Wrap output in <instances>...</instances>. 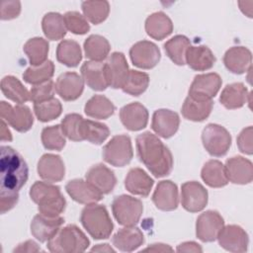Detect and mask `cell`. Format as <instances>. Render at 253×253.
I'll list each match as a JSON object with an SVG mask.
<instances>
[{
	"label": "cell",
	"instance_id": "41",
	"mask_svg": "<svg viewBox=\"0 0 253 253\" xmlns=\"http://www.w3.org/2000/svg\"><path fill=\"white\" fill-rule=\"evenodd\" d=\"M109 134L110 129L107 125L91 120H83L81 126L83 140H87L93 144H102L108 138Z\"/></svg>",
	"mask_w": 253,
	"mask_h": 253
},
{
	"label": "cell",
	"instance_id": "40",
	"mask_svg": "<svg viewBox=\"0 0 253 253\" xmlns=\"http://www.w3.org/2000/svg\"><path fill=\"white\" fill-rule=\"evenodd\" d=\"M190 46V40L183 35H177L164 43L166 54L177 65L186 63V53Z\"/></svg>",
	"mask_w": 253,
	"mask_h": 253
},
{
	"label": "cell",
	"instance_id": "7",
	"mask_svg": "<svg viewBox=\"0 0 253 253\" xmlns=\"http://www.w3.org/2000/svg\"><path fill=\"white\" fill-rule=\"evenodd\" d=\"M102 154L104 160L113 166L124 167L127 165L133 156L130 137L126 134L115 135L103 147Z\"/></svg>",
	"mask_w": 253,
	"mask_h": 253
},
{
	"label": "cell",
	"instance_id": "28",
	"mask_svg": "<svg viewBox=\"0 0 253 253\" xmlns=\"http://www.w3.org/2000/svg\"><path fill=\"white\" fill-rule=\"evenodd\" d=\"M154 181L141 168H131L125 179L126 189L140 197H147L153 187Z\"/></svg>",
	"mask_w": 253,
	"mask_h": 253
},
{
	"label": "cell",
	"instance_id": "6",
	"mask_svg": "<svg viewBox=\"0 0 253 253\" xmlns=\"http://www.w3.org/2000/svg\"><path fill=\"white\" fill-rule=\"evenodd\" d=\"M112 211L120 224L132 226L139 221L143 211V205L136 198L128 195H121L114 199Z\"/></svg>",
	"mask_w": 253,
	"mask_h": 253
},
{
	"label": "cell",
	"instance_id": "39",
	"mask_svg": "<svg viewBox=\"0 0 253 253\" xmlns=\"http://www.w3.org/2000/svg\"><path fill=\"white\" fill-rule=\"evenodd\" d=\"M24 52L29 58L32 66H38L44 63L47 60L48 54V42L46 40L37 37L30 39L24 44Z\"/></svg>",
	"mask_w": 253,
	"mask_h": 253
},
{
	"label": "cell",
	"instance_id": "29",
	"mask_svg": "<svg viewBox=\"0 0 253 253\" xmlns=\"http://www.w3.org/2000/svg\"><path fill=\"white\" fill-rule=\"evenodd\" d=\"M212 101L188 96L182 106L181 112L185 119L193 122H203L212 110Z\"/></svg>",
	"mask_w": 253,
	"mask_h": 253
},
{
	"label": "cell",
	"instance_id": "50",
	"mask_svg": "<svg viewBox=\"0 0 253 253\" xmlns=\"http://www.w3.org/2000/svg\"><path fill=\"white\" fill-rule=\"evenodd\" d=\"M252 126H249L242 129L237 137V146L242 153L251 155L253 153V143H252Z\"/></svg>",
	"mask_w": 253,
	"mask_h": 253
},
{
	"label": "cell",
	"instance_id": "53",
	"mask_svg": "<svg viewBox=\"0 0 253 253\" xmlns=\"http://www.w3.org/2000/svg\"><path fill=\"white\" fill-rule=\"evenodd\" d=\"M176 250L178 252H202L203 251L202 247L194 241H188V242L181 243L180 245H178Z\"/></svg>",
	"mask_w": 253,
	"mask_h": 253
},
{
	"label": "cell",
	"instance_id": "10",
	"mask_svg": "<svg viewBox=\"0 0 253 253\" xmlns=\"http://www.w3.org/2000/svg\"><path fill=\"white\" fill-rule=\"evenodd\" d=\"M129 56L133 65L142 69H151L159 62L161 54L154 42L140 41L130 47Z\"/></svg>",
	"mask_w": 253,
	"mask_h": 253
},
{
	"label": "cell",
	"instance_id": "15",
	"mask_svg": "<svg viewBox=\"0 0 253 253\" xmlns=\"http://www.w3.org/2000/svg\"><path fill=\"white\" fill-rule=\"evenodd\" d=\"M224 169L228 181L233 184L245 185L253 180V164L242 156H233L227 159Z\"/></svg>",
	"mask_w": 253,
	"mask_h": 253
},
{
	"label": "cell",
	"instance_id": "4",
	"mask_svg": "<svg viewBox=\"0 0 253 253\" xmlns=\"http://www.w3.org/2000/svg\"><path fill=\"white\" fill-rule=\"evenodd\" d=\"M90 244L88 237L75 224H68L47 241V249L53 253H77L85 251Z\"/></svg>",
	"mask_w": 253,
	"mask_h": 253
},
{
	"label": "cell",
	"instance_id": "36",
	"mask_svg": "<svg viewBox=\"0 0 253 253\" xmlns=\"http://www.w3.org/2000/svg\"><path fill=\"white\" fill-rule=\"evenodd\" d=\"M114 104L103 95H95L91 97L84 107V112L88 117L105 120L115 113Z\"/></svg>",
	"mask_w": 253,
	"mask_h": 253
},
{
	"label": "cell",
	"instance_id": "20",
	"mask_svg": "<svg viewBox=\"0 0 253 253\" xmlns=\"http://www.w3.org/2000/svg\"><path fill=\"white\" fill-rule=\"evenodd\" d=\"M120 119L124 126L128 130H140L147 126L148 111L142 104L133 102L121 109Z\"/></svg>",
	"mask_w": 253,
	"mask_h": 253
},
{
	"label": "cell",
	"instance_id": "46",
	"mask_svg": "<svg viewBox=\"0 0 253 253\" xmlns=\"http://www.w3.org/2000/svg\"><path fill=\"white\" fill-rule=\"evenodd\" d=\"M42 142L48 150L60 151L65 146V135L58 125L46 126L42 131Z\"/></svg>",
	"mask_w": 253,
	"mask_h": 253
},
{
	"label": "cell",
	"instance_id": "8",
	"mask_svg": "<svg viewBox=\"0 0 253 253\" xmlns=\"http://www.w3.org/2000/svg\"><path fill=\"white\" fill-rule=\"evenodd\" d=\"M202 141L206 150L215 157L223 156L231 145V135L222 126L209 124L203 129Z\"/></svg>",
	"mask_w": 253,
	"mask_h": 253
},
{
	"label": "cell",
	"instance_id": "19",
	"mask_svg": "<svg viewBox=\"0 0 253 253\" xmlns=\"http://www.w3.org/2000/svg\"><path fill=\"white\" fill-rule=\"evenodd\" d=\"M106 71L109 87L122 89L129 71L125 54L119 51L113 52L106 62Z\"/></svg>",
	"mask_w": 253,
	"mask_h": 253
},
{
	"label": "cell",
	"instance_id": "26",
	"mask_svg": "<svg viewBox=\"0 0 253 253\" xmlns=\"http://www.w3.org/2000/svg\"><path fill=\"white\" fill-rule=\"evenodd\" d=\"M112 242L120 251L131 252L143 244L144 236L141 230L134 225L126 226L114 234Z\"/></svg>",
	"mask_w": 253,
	"mask_h": 253
},
{
	"label": "cell",
	"instance_id": "14",
	"mask_svg": "<svg viewBox=\"0 0 253 253\" xmlns=\"http://www.w3.org/2000/svg\"><path fill=\"white\" fill-rule=\"evenodd\" d=\"M222 80L217 73L211 72L196 75L189 89V96L211 100L219 91Z\"/></svg>",
	"mask_w": 253,
	"mask_h": 253
},
{
	"label": "cell",
	"instance_id": "13",
	"mask_svg": "<svg viewBox=\"0 0 253 253\" xmlns=\"http://www.w3.org/2000/svg\"><path fill=\"white\" fill-rule=\"evenodd\" d=\"M218 244L225 250L235 253L247 251L249 238L247 232L239 225H225L219 231Z\"/></svg>",
	"mask_w": 253,
	"mask_h": 253
},
{
	"label": "cell",
	"instance_id": "23",
	"mask_svg": "<svg viewBox=\"0 0 253 253\" xmlns=\"http://www.w3.org/2000/svg\"><path fill=\"white\" fill-rule=\"evenodd\" d=\"M37 169L39 176L48 183L61 181L65 174V167L61 157L51 153L43 154L40 158Z\"/></svg>",
	"mask_w": 253,
	"mask_h": 253
},
{
	"label": "cell",
	"instance_id": "37",
	"mask_svg": "<svg viewBox=\"0 0 253 253\" xmlns=\"http://www.w3.org/2000/svg\"><path fill=\"white\" fill-rule=\"evenodd\" d=\"M57 60L68 66L76 67L82 59V51L77 42L72 40H63L56 48Z\"/></svg>",
	"mask_w": 253,
	"mask_h": 253
},
{
	"label": "cell",
	"instance_id": "9",
	"mask_svg": "<svg viewBox=\"0 0 253 253\" xmlns=\"http://www.w3.org/2000/svg\"><path fill=\"white\" fill-rule=\"evenodd\" d=\"M0 114L1 119L19 132H26L33 126L34 116L30 108L23 104L13 107L9 103L1 101Z\"/></svg>",
	"mask_w": 253,
	"mask_h": 253
},
{
	"label": "cell",
	"instance_id": "54",
	"mask_svg": "<svg viewBox=\"0 0 253 253\" xmlns=\"http://www.w3.org/2000/svg\"><path fill=\"white\" fill-rule=\"evenodd\" d=\"M143 251H154V252H165V251H173V249L167 245V244H162V243H155L150 245L149 247L143 249Z\"/></svg>",
	"mask_w": 253,
	"mask_h": 253
},
{
	"label": "cell",
	"instance_id": "22",
	"mask_svg": "<svg viewBox=\"0 0 253 253\" xmlns=\"http://www.w3.org/2000/svg\"><path fill=\"white\" fill-rule=\"evenodd\" d=\"M180 125V118L177 113L168 109H159L153 113L151 127L156 134L163 138L173 136Z\"/></svg>",
	"mask_w": 253,
	"mask_h": 253
},
{
	"label": "cell",
	"instance_id": "33",
	"mask_svg": "<svg viewBox=\"0 0 253 253\" xmlns=\"http://www.w3.org/2000/svg\"><path fill=\"white\" fill-rule=\"evenodd\" d=\"M201 177L203 181L211 188H221L228 183L224 165L215 159L206 162L202 168Z\"/></svg>",
	"mask_w": 253,
	"mask_h": 253
},
{
	"label": "cell",
	"instance_id": "42",
	"mask_svg": "<svg viewBox=\"0 0 253 253\" xmlns=\"http://www.w3.org/2000/svg\"><path fill=\"white\" fill-rule=\"evenodd\" d=\"M54 73V64L51 60L38 66H30L23 73L24 80L32 85H38L50 80Z\"/></svg>",
	"mask_w": 253,
	"mask_h": 253
},
{
	"label": "cell",
	"instance_id": "21",
	"mask_svg": "<svg viewBox=\"0 0 253 253\" xmlns=\"http://www.w3.org/2000/svg\"><path fill=\"white\" fill-rule=\"evenodd\" d=\"M81 77L95 91H104L109 87L106 63L102 61H85L81 66Z\"/></svg>",
	"mask_w": 253,
	"mask_h": 253
},
{
	"label": "cell",
	"instance_id": "5",
	"mask_svg": "<svg viewBox=\"0 0 253 253\" xmlns=\"http://www.w3.org/2000/svg\"><path fill=\"white\" fill-rule=\"evenodd\" d=\"M80 221L87 232L97 240L109 238L114 229L113 221L103 205H87L82 210Z\"/></svg>",
	"mask_w": 253,
	"mask_h": 253
},
{
	"label": "cell",
	"instance_id": "27",
	"mask_svg": "<svg viewBox=\"0 0 253 253\" xmlns=\"http://www.w3.org/2000/svg\"><path fill=\"white\" fill-rule=\"evenodd\" d=\"M251 51L245 46H232L226 50L223 56L225 67L234 74L246 72L251 65Z\"/></svg>",
	"mask_w": 253,
	"mask_h": 253
},
{
	"label": "cell",
	"instance_id": "51",
	"mask_svg": "<svg viewBox=\"0 0 253 253\" xmlns=\"http://www.w3.org/2000/svg\"><path fill=\"white\" fill-rule=\"evenodd\" d=\"M21 3L19 1H3L1 3V20H12L19 16Z\"/></svg>",
	"mask_w": 253,
	"mask_h": 253
},
{
	"label": "cell",
	"instance_id": "16",
	"mask_svg": "<svg viewBox=\"0 0 253 253\" xmlns=\"http://www.w3.org/2000/svg\"><path fill=\"white\" fill-rule=\"evenodd\" d=\"M84 90V80L76 72H64L55 82V92L64 101L78 99Z\"/></svg>",
	"mask_w": 253,
	"mask_h": 253
},
{
	"label": "cell",
	"instance_id": "48",
	"mask_svg": "<svg viewBox=\"0 0 253 253\" xmlns=\"http://www.w3.org/2000/svg\"><path fill=\"white\" fill-rule=\"evenodd\" d=\"M66 29L75 35H84L90 30L87 19L76 11H69L63 15Z\"/></svg>",
	"mask_w": 253,
	"mask_h": 253
},
{
	"label": "cell",
	"instance_id": "34",
	"mask_svg": "<svg viewBox=\"0 0 253 253\" xmlns=\"http://www.w3.org/2000/svg\"><path fill=\"white\" fill-rule=\"evenodd\" d=\"M42 29L44 36L50 41L63 39L67 31L63 16L56 12H49L43 16Z\"/></svg>",
	"mask_w": 253,
	"mask_h": 253
},
{
	"label": "cell",
	"instance_id": "47",
	"mask_svg": "<svg viewBox=\"0 0 253 253\" xmlns=\"http://www.w3.org/2000/svg\"><path fill=\"white\" fill-rule=\"evenodd\" d=\"M83 117L79 114H68L61 121V129L63 134L73 141H82L81 126L83 122Z\"/></svg>",
	"mask_w": 253,
	"mask_h": 253
},
{
	"label": "cell",
	"instance_id": "44",
	"mask_svg": "<svg viewBox=\"0 0 253 253\" xmlns=\"http://www.w3.org/2000/svg\"><path fill=\"white\" fill-rule=\"evenodd\" d=\"M148 84L149 76L147 73L137 70H129L122 90L131 96H139L147 89Z\"/></svg>",
	"mask_w": 253,
	"mask_h": 253
},
{
	"label": "cell",
	"instance_id": "11",
	"mask_svg": "<svg viewBox=\"0 0 253 253\" xmlns=\"http://www.w3.org/2000/svg\"><path fill=\"white\" fill-rule=\"evenodd\" d=\"M208 191L199 182H186L181 187L182 207L190 212L203 211L208 204Z\"/></svg>",
	"mask_w": 253,
	"mask_h": 253
},
{
	"label": "cell",
	"instance_id": "43",
	"mask_svg": "<svg viewBox=\"0 0 253 253\" xmlns=\"http://www.w3.org/2000/svg\"><path fill=\"white\" fill-rule=\"evenodd\" d=\"M81 8L84 17L95 25L104 22L110 12L108 1H83Z\"/></svg>",
	"mask_w": 253,
	"mask_h": 253
},
{
	"label": "cell",
	"instance_id": "3",
	"mask_svg": "<svg viewBox=\"0 0 253 253\" xmlns=\"http://www.w3.org/2000/svg\"><path fill=\"white\" fill-rule=\"evenodd\" d=\"M30 197L38 205L40 213L49 217L59 216L66 207L60 188L48 182H35L30 189Z\"/></svg>",
	"mask_w": 253,
	"mask_h": 253
},
{
	"label": "cell",
	"instance_id": "32",
	"mask_svg": "<svg viewBox=\"0 0 253 253\" xmlns=\"http://www.w3.org/2000/svg\"><path fill=\"white\" fill-rule=\"evenodd\" d=\"M250 94L246 86L240 82L226 85L221 91L219 102L221 105L229 110L241 108L245 105Z\"/></svg>",
	"mask_w": 253,
	"mask_h": 253
},
{
	"label": "cell",
	"instance_id": "56",
	"mask_svg": "<svg viewBox=\"0 0 253 253\" xmlns=\"http://www.w3.org/2000/svg\"><path fill=\"white\" fill-rule=\"evenodd\" d=\"M91 251H96V252H115V250L109 246V244H98L97 246H94Z\"/></svg>",
	"mask_w": 253,
	"mask_h": 253
},
{
	"label": "cell",
	"instance_id": "12",
	"mask_svg": "<svg viewBox=\"0 0 253 253\" xmlns=\"http://www.w3.org/2000/svg\"><path fill=\"white\" fill-rule=\"evenodd\" d=\"M223 226V217L216 211H207L197 218L196 235L203 242H212Z\"/></svg>",
	"mask_w": 253,
	"mask_h": 253
},
{
	"label": "cell",
	"instance_id": "52",
	"mask_svg": "<svg viewBox=\"0 0 253 253\" xmlns=\"http://www.w3.org/2000/svg\"><path fill=\"white\" fill-rule=\"evenodd\" d=\"M40 251H42V250L34 240H27L23 243H20L13 250V252H28V253H34V252H40Z\"/></svg>",
	"mask_w": 253,
	"mask_h": 253
},
{
	"label": "cell",
	"instance_id": "31",
	"mask_svg": "<svg viewBox=\"0 0 253 253\" xmlns=\"http://www.w3.org/2000/svg\"><path fill=\"white\" fill-rule=\"evenodd\" d=\"M146 34L157 41H161L171 35L173 24L171 19L163 12H155L149 15L145 21Z\"/></svg>",
	"mask_w": 253,
	"mask_h": 253
},
{
	"label": "cell",
	"instance_id": "35",
	"mask_svg": "<svg viewBox=\"0 0 253 253\" xmlns=\"http://www.w3.org/2000/svg\"><path fill=\"white\" fill-rule=\"evenodd\" d=\"M110 49V42L100 35H91L84 42L85 55L92 61H103L108 57Z\"/></svg>",
	"mask_w": 253,
	"mask_h": 253
},
{
	"label": "cell",
	"instance_id": "24",
	"mask_svg": "<svg viewBox=\"0 0 253 253\" xmlns=\"http://www.w3.org/2000/svg\"><path fill=\"white\" fill-rule=\"evenodd\" d=\"M65 190L72 200L83 205L96 204L103 198V194H101L89 182L82 179L69 181L65 186Z\"/></svg>",
	"mask_w": 253,
	"mask_h": 253
},
{
	"label": "cell",
	"instance_id": "45",
	"mask_svg": "<svg viewBox=\"0 0 253 253\" xmlns=\"http://www.w3.org/2000/svg\"><path fill=\"white\" fill-rule=\"evenodd\" d=\"M34 112L37 119L42 123L50 122L58 118L62 112V105L56 98L34 104Z\"/></svg>",
	"mask_w": 253,
	"mask_h": 253
},
{
	"label": "cell",
	"instance_id": "18",
	"mask_svg": "<svg viewBox=\"0 0 253 253\" xmlns=\"http://www.w3.org/2000/svg\"><path fill=\"white\" fill-rule=\"evenodd\" d=\"M152 202L161 211H169L176 210L179 204L177 185L170 180L160 181L152 195Z\"/></svg>",
	"mask_w": 253,
	"mask_h": 253
},
{
	"label": "cell",
	"instance_id": "1",
	"mask_svg": "<svg viewBox=\"0 0 253 253\" xmlns=\"http://www.w3.org/2000/svg\"><path fill=\"white\" fill-rule=\"evenodd\" d=\"M136 150L139 160L157 178L167 176L173 168V156L169 148L150 131L136 137Z\"/></svg>",
	"mask_w": 253,
	"mask_h": 253
},
{
	"label": "cell",
	"instance_id": "55",
	"mask_svg": "<svg viewBox=\"0 0 253 253\" xmlns=\"http://www.w3.org/2000/svg\"><path fill=\"white\" fill-rule=\"evenodd\" d=\"M1 140L2 141H11L12 140L11 131L8 128L6 122L3 120L1 122Z\"/></svg>",
	"mask_w": 253,
	"mask_h": 253
},
{
	"label": "cell",
	"instance_id": "2",
	"mask_svg": "<svg viewBox=\"0 0 253 253\" xmlns=\"http://www.w3.org/2000/svg\"><path fill=\"white\" fill-rule=\"evenodd\" d=\"M28 176V165L22 155L14 148L2 145L0 148V196L19 194Z\"/></svg>",
	"mask_w": 253,
	"mask_h": 253
},
{
	"label": "cell",
	"instance_id": "38",
	"mask_svg": "<svg viewBox=\"0 0 253 253\" xmlns=\"http://www.w3.org/2000/svg\"><path fill=\"white\" fill-rule=\"evenodd\" d=\"M1 91L6 98L17 104H24L30 100V92L18 78L12 75L3 77Z\"/></svg>",
	"mask_w": 253,
	"mask_h": 253
},
{
	"label": "cell",
	"instance_id": "30",
	"mask_svg": "<svg viewBox=\"0 0 253 253\" xmlns=\"http://www.w3.org/2000/svg\"><path fill=\"white\" fill-rule=\"evenodd\" d=\"M215 61L214 54L206 45H191L186 53V63L197 71L211 69Z\"/></svg>",
	"mask_w": 253,
	"mask_h": 253
},
{
	"label": "cell",
	"instance_id": "25",
	"mask_svg": "<svg viewBox=\"0 0 253 253\" xmlns=\"http://www.w3.org/2000/svg\"><path fill=\"white\" fill-rule=\"evenodd\" d=\"M86 181L103 195L111 193L117 184L114 172L102 163L92 166L87 171Z\"/></svg>",
	"mask_w": 253,
	"mask_h": 253
},
{
	"label": "cell",
	"instance_id": "49",
	"mask_svg": "<svg viewBox=\"0 0 253 253\" xmlns=\"http://www.w3.org/2000/svg\"><path fill=\"white\" fill-rule=\"evenodd\" d=\"M55 92V85L52 80L45 81L43 83L34 85L30 90V101L41 103L53 98Z\"/></svg>",
	"mask_w": 253,
	"mask_h": 253
},
{
	"label": "cell",
	"instance_id": "17",
	"mask_svg": "<svg viewBox=\"0 0 253 253\" xmlns=\"http://www.w3.org/2000/svg\"><path fill=\"white\" fill-rule=\"evenodd\" d=\"M64 218L59 216L49 217L42 213L34 216L31 222V233L40 242H47L61 227Z\"/></svg>",
	"mask_w": 253,
	"mask_h": 253
}]
</instances>
